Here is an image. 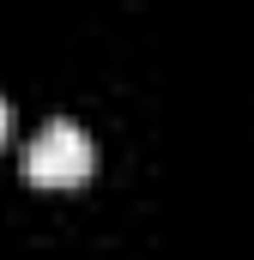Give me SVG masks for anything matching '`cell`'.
Listing matches in <instances>:
<instances>
[{
    "label": "cell",
    "mask_w": 254,
    "mask_h": 260,
    "mask_svg": "<svg viewBox=\"0 0 254 260\" xmlns=\"http://www.w3.org/2000/svg\"><path fill=\"white\" fill-rule=\"evenodd\" d=\"M91 170H97V145L79 121H49L24 145V182L37 188H79Z\"/></svg>",
    "instance_id": "cell-1"
},
{
    "label": "cell",
    "mask_w": 254,
    "mask_h": 260,
    "mask_svg": "<svg viewBox=\"0 0 254 260\" xmlns=\"http://www.w3.org/2000/svg\"><path fill=\"white\" fill-rule=\"evenodd\" d=\"M6 127H12V109L0 103V145H6Z\"/></svg>",
    "instance_id": "cell-2"
}]
</instances>
